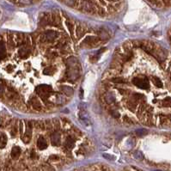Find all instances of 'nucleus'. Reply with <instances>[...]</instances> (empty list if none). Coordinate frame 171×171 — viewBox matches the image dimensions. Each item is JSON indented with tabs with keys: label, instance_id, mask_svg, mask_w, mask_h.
Segmentation results:
<instances>
[{
	"label": "nucleus",
	"instance_id": "nucleus-1",
	"mask_svg": "<svg viewBox=\"0 0 171 171\" xmlns=\"http://www.w3.org/2000/svg\"><path fill=\"white\" fill-rule=\"evenodd\" d=\"M12 2L29 4L33 0H10ZM65 3L88 13H97L104 16L109 12L119 8L121 0H62Z\"/></svg>",
	"mask_w": 171,
	"mask_h": 171
},
{
	"label": "nucleus",
	"instance_id": "nucleus-2",
	"mask_svg": "<svg viewBox=\"0 0 171 171\" xmlns=\"http://www.w3.org/2000/svg\"><path fill=\"white\" fill-rule=\"evenodd\" d=\"M67 65V78L71 80H77L80 76V64L78 60L74 57L69 58L66 60Z\"/></svg>",
	"mask_w": 171,
	"mask_h": 171
},
{
	"label": "nucleus",
	"instance_id": "nucleus-3",
	"mask_svg": "<svg viewBox=\"0 0 171 171\" xmlns=\"http://www.w3.org/2000/svg\"><path fill=\"white\" fill-rule=\"evenodd\" d=\"M36 93L38 94V95L44 101L47 100L53 92V88L49 85H46V84H41V85L38 86L35 89Z\"/></svg>",
	"mask_w": 171,
	"mask_h": 171
},
{
	"label": "nucleus",
	"instance_id": "nucleus-4",
	"mask_svg": "<svg viewBox=\"0 0 171 171\" xmlns=\"http://www.w3.org/2000/svg\"><path fill=\"white\" fill-rule=\"evenodd\" d=\"M133 84L135 86L139 87V89H148L150 84H149V80L146 78H135L133 79Z\"/></svg>",
	"mask_w": 171,
	"mask_h": 171
},
{
	"label": "nucleus",
	"instance_id": "nucleus-5",
	"mask_svg": "<svg viewBox=\"0 0 171 171\" xmlns=\"http://www.w3.org/2000/svg\"><path fill=\"white\" fill-rule=\"evenodd\" d=\"M33 127V124L31 121H29L28 122V126H27V129L25 131V133H23V134L22 135V140L24 143L28 144V143L30 142L31 139H32V128Z\"/></svg>",
	"mask_w": 171,
	"mask_h": 171
},
{
	"label": "nucleus",
	"instance_id": "nucleus-6",
	"mask_svg": "<svg viewBox=\"0 0 171 171\" xmlns=\"http://www.w3.org/2000/svg\"><path fill=\"white\" fill-rule=\"evenodd\" d=\"M101 42V39L95 36H88L84 41V44L89 47H96Z\"/></svg>",
	"mask_w": 171,
	"mask_h": 171
},
{
	"label": "nucleus",
	"instance_id": "nucleus-7",
	"mask_svg": "<svg viewBox=\"0 0 171 171\" xmlns=\"http://www.w3.org/2000/svg\"><path fill=\"white\" fill-rule=\"evenodd\" d=\"M57 33L55 31H48L41 36V41H53L57 37Z\"/></svg>",
	"mask_w": 171,
	"mask_h": 171
},
{
	"label": "nucleus",
	"instance_id": "nucleus-8",
	"mask_svg": "<svg viewBox=\"0 0 171 171\" xmlns=\"http://www.w3.org/2000/svg\"><path fill=\"white\" fill-rule=\"evenodd\" d=\"M29 103L30 105L32 106V108L35 110H40L41 109V104L39 101V99L36 97V96H33L31 98V100L29 101Z\"/></svg>",
	"mask_w": 171,
	"mask_h": 171
},
{
	"label": "nucleus",
	"instance_id": "nucleus-9",
	"mask_svg": "<svg viewBox=\"0 0 171 171\" xmlns=\"http://www.w3.org/2000/svg\"><path fill=\"white\" fill-rule=\"evenodd\" d=\"M37 147L41 150H45L47 147V142L46 139L43 136H40L39 137V139L37 140Z\"/></svg>",
	"mask_w": 171,
	"mask_h": 171
},
{
	"label": "nucleus",
	"instance_id": "nucleus-10",
	"mask_svg": "<svg viewBox=\"0 0 171 171\" xmlns=\"http://www.w3.org/2000/svg\"><path fill=\"white\" fill-rule=\"evenodd\" d=\"M156 6L162 7L163 5H171V0H148Z\"/></svg>",
	"mask_w": 171,
	"mask_h": 171
},
{
	"label": "nucleus",
	"instance_id": "nucleus-11",
	"mask_svg": "<svg viewBox=\"0 0 171 171\" xmlns=\"http://www.w3.org/2000/svg\"><path fill=\"white\" fill-rule=\"evenodd\" d=\"M51 142H52V144L54 145V146L59 145V144H60V134L58 133L54 132L52 134V136H51Z\"/></svg>",
	"mask_w": 171,
	"mask_h": 171
},
{
	"label": "nucleus",
	"instance_id": "nucleus-12",
	"mask_svg": "<svg viewBox=\"0 0 171 171\" xmlns=\"http://www.w3.org/2000/svg\"><path fill=\"white\" fill-rule=\"evenodd\" d=\"M30 54V51L27 47H21L18 51V55L21 58H27Z\"/></svg>",
	"mask_w": 171,
	"mask_h": 171
},
{
	"label": "nucleus",
	"instance_id": "nucleus-13",
	"mask_svg": "<svg viewBox=\"0 0 171 171\" xmlns=\"http://www.w3.org/2000/svg\"><path fill=\"white\" fill-rule=\"evenodd\" d=\"M20 155H21V149L19 147H17V146L13 147L12 150H11V152H10L11 158L16 160V159H17L20 157Z\"/></svg>",
	"mask_w": 171,
	"mask_h": 171
},
{
	"label": "nucleus",
	"instance_id": "nucleus-14",
	"mask_svg": "<svg viewBox=\"0 0 171 171\" xmlns=\"http://www.w3.org/2000/svg\"><path fill=\"white\" fill-rule=\"evenodd\" d=\"M86 33V27L84 25H79L77 27V30H76V34L78 38H82Z\"/></svg>",
	"mask_w": 171,
	"mask_h": 171
},
{
	"label": "nucleus",
	"instance_id": "nucleus-15",
	"mask_svg": "<svg viewBox=\"0 0 171 171\" xmlns=\"http://www.w3.org/2000/svg\"><path fill=\"white\" fill-rule=\"evenodd\" d=\"M74 144H75V141H74V139H73V138H71V136H68V137L66 138V139H65V146L67 149L71 150V149H72V148L74 147Z\"/></svg>",
	"mask_w": 171,
	"mask_h": 171
},
{
	"label": "nucleus",
	"instance_id": "nucleus-16",
	"mask_svg": "<svg viewBox=\"0 0 171 171\" xmlns=\"http://www.w3.org/2000/svg\"><path fill=\"white\" fill-rule=\"evenodd\" d=\"M60 89H61V91H62L64 94H65L66 95H69V96L72 95L73 93H74L72 88H71V87H69V86H61Z\"/></svg>",
	"mask_w": 171,
	"mask_h": 171
},
{
	"label": "nucleus",
	"instance_id": "nucleus-17",
	"mask_svg": "<svg viewBox=\"0 0 171 171\" xmlns=\"http://www.w3.org/2000/svg\"><path fill=\"white\" fill-rule=\"evenodd\" d=\"M8 142V137L5 133L0 134V149H3Z\"/></svg>",
	"mask_w": 171,
	"mask_h": 171
},
{
	"label": "nucleus",
	"instance_id": "nucleus-18",
	"mask_svg": "<svg viewBox=\"0 0 171 171\" xmlns=\"http://www.w3.org/2000/svg\"><path fill=\"white\" fill-rule=\"evenodd\" d=\"M6 55V48L3 41H0V60L3 59Z\"/></svg>",
	"mask_w": 171,
	"mask_h": 171
},
{
	"label": "nucleus",
	"instance_id": "nucleus-19",
	"mask_svg": "<svg viewBox=\"0 0 171 171\" xmlns=\"http://www.w3.org/2000/svg\"><path fill=\"white\" fill-rule=\"evenodd\" d=\"M127 107H128V109L131 110V111H133V112H134L135 111V109H137V106H138V104H137V102L134 101V102H133V101H130V102H127Z\"/></svg>",
	"mask_w": 171,
	"mask_h": 171
},
{
	"label": "nucleus",
	"instance_id": "nucleus-20",
	"mask_svg": "<svg viewBox=\"0 0 171 171\" xmlns=\"http://www.w3.org/2000/svg\"><path fill=\"white\" fill-rule=\"evenodd\" d=\"M54 102L57 103V104H63L65 102V99L63 95H55V99H54Z\"/></svg>",
	"mask_w": 171,
	"mask_h": 171
},
{
	"label": "nucleus",
	"instance_id": "nucleus-21",
	"mask_svg": "<svg viewBox=\"0 0 171 171\" xmlns=\"http://www.w3.org/2000/svg\"><path fill=\"white\" fill-rule=\"evenodd\" d=\"M55 71H56V68H55V67H53V66L47 67V68L44 70V73L47 74V75H53Z\"/></svg>",
	"mask_w": 171,
	"mask_h": 171
},
{
	"label": "nucleus",
	"instance_id": "nucleus-22",
	"mask_svg": "<svg viewBox=\"0 0 171 171\" xmlns=\"http://www.w3.org/2000/svg\"><path fill=\"white\" fill-rule=\"evenodd\" d=\"M114 99H115V97L112 93H109V94L106 95V96H105V100L108 103H112L114 101Z\"/></svg>",
	"mask_w": 171,
	"mask_h": 171
},
{
	"label": "nucleus",
	"instance_id": "nucleus-23",
	"mask_svg": "<svg viewBox=\"0 0 171 171\" xmlns=\"http://www.w3.org/2000/svg\"><path fill=\"white\" fill-rule=\"evenodd\" d=\"M152 81H153V84L157 87H158V88H162L163 87V83H162V81L159 78L154 77V78H152Z\"/></svg>",
	"mask_w": 171,
	"mask_h": 171
},
{
	"label": "nucleus",
	"instance_id": "nucleus-24",
	"mask_svg": "<svg viewBox=\"0 0 171 171\" xmlns=\"http://www.w3.org/2000/svg\"><path fill=\"white\" fill-rule=\"evenodd\" d=\"M10 135H11L12 137H16V136L17 135V133H18V129H17V127H16V126H12V128L10 130Z\"/></svg>",
	"mask_w": 171,
	"mask_h": 171
},
{
	"label": "nucleus",
	"instance_id": "nucleus-25",
	"mask_svg": "<svg viewBox=\"0 0 171 171\" xmlns=\"http://www.w3.org/2000/svg\"><path fill=\"white\" fill-rule=\"evenodd\" d=\"M112 82H114L115 84H124V83H126V81L124 79V78H114L112 80Z\"/></svg>",
	"mask_w": 171,
	"mask_h": 171
},
{
	"label": "nucleus",
	"instance_id": "nucleus-26",
	"mask_svg": "<svg viewBox=\"0 0 171 171\" xmlns=\"http://www.w3.org/2000/svg\"><path fill=\"white\" fill-rule=\"evenodd\" d=\"M133 98L135 99L136 102H137V101H140V100H142L143 98H144V95H143L142 94H138V93H136V94H133Z\"/></svg>",
	"mask_w": 171,
	"mask_h": 171
},
{
	"label": "nucleus",
	"instance_id": "nucleus-27",
	"mask_svg": "<svg viewBox=\"0 0 171 171\" xmlns=\"http://www.w3.org/2000/svg\"><path fill=\"white\" fill-rule=\"evenodd\" d=\"M134 157L139 159V160H141V159H143V154L140 151H136L134 153Z\"/></svg>",
	"mask_w": 171,
	"mask_h": 171
},
{
	"label": "nucleus",
	"instance_id": "nucleus-28",
	"mask_svg": "<svg viewBox=\"0 0 171 171\" xmlns=\"http://www.w3.org/2000/svg\"><path fill=\"white\" fill-rule=\"evenodd\" d=\"M136 133L139 135V136H142V135H144L147 133V131L144 130V129H140V130H137L136 131Z\"/></svg>",
	"mask_w": 171,
	"mask_h": 171
},
{
	"label": "nucleus",
	"instance_id": "nucleus-29",
	"mask_svg": "<svg viewBox=\"0 0 171 171\" xmlns=\"http://www.w3.org/2000/svg\"><path fill=\"white\" fill-rule=\"evenodd\" d=\"M19 131H20V134L22 136L23 134V121H21L19 124Z\"/></svg>",
	"mask_w": 171,
	"mask_h": 171
},
{
	"label": "nucleus",
	"instance_id": "nucleus-30",
	"mask_svg": "<svg viewBox=\"0 0 171 171\" xmlns=\"http://www.w3.org/2000/svg\"><path fill=\"white\" fill-rule=\"evenodd\" d=\"M30 156H31V158H32V159H36V158L38 157H37L38 155H37L36 151H35V150H34L31 151V154H30Z\"/></svg>",
	"mask_w": 171,
	"mask_h": 171
},
{
	"label": "nucleus",
	"instance_id": "nucleus-31",
	"mask_svg": "<svg viewBox=\"0 0 171 171\" xmlns=\"http://www.w3.org/2000/svg\"><path fill=\"white\" fill-rule=\"evenodd\" d=\"M111 114H112V115L114 116L115 118L119 117V112H118V111H116V110H112V111H111Z\"/></svg>",
	"mask_w": 171,
	"mask_h": 171
},
{
	"label": "nucleus",
	"instance_id": "nucleus-32",
	"mask_svg": "<svg viewBox=\"0 0 171 171\" xmlns=\"http://www.w3.org/2000/svg\"><path fill=\"white\" fill-rule=\"evenodd\" d=\"M50 160L51 161H58V160H59V157L58 156H56V155H54V156H52L50 157Z\"/></svg>",
	"mask_w": 171,
	"mask_h": 171
},
{
	"label": "nucleus",
	"instance_id": "nucleus-33",
	"mask_svg": "<svg viewBox=\"0 0 171 171\" xmlns=\"http://www.w3.org/2000/svg\"><path fill=\"white\" fill-rule=\"evenodd\" d=\"M103 157H106L107 159H109V160H113V158H111L110 155H107V154H104V155H103Z\"/></svg>",
	"mask_w": 171,
	"mask_h": 171
}]
</instances>
